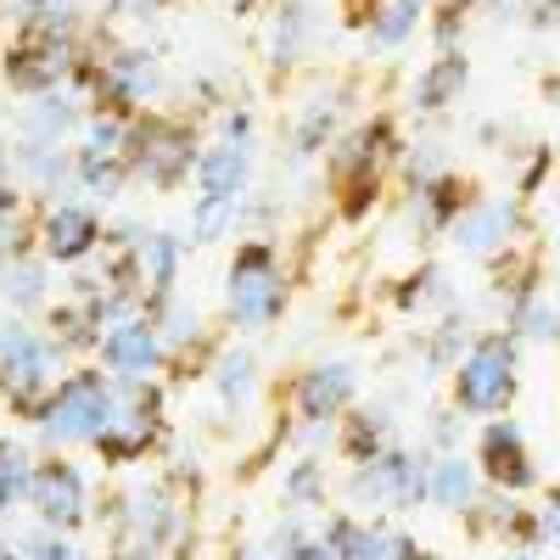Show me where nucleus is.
Wrapping results in <instances>:
<instances>
[{
	"label": "nucleus",
	"instance_id": "obj_8",
	"mask_svg": "<svg viewBox=\"0 0 560 560\" xmlns=\"http://www.w3.org/2000/svg\"><path fill=\"white\" fill-rule=\"evenodd\" d=\"M348 387H353L348 364H319L314 376H308V387H303V404H308V415H325V409H337V404L348 398Z\"/></svg>",
	"mask_w": 560,
	"mask_h": 560
},
{
	"label": "nucleus",
	"instance_id": "obj_1",
	"mask_svg": "<svg viewBox=\"0 0 560 560\" xmlns=\"http://www.w3.org/2000/svg\"><path fill=\"white\" fill-rule=\"evenodd\" d=\"M51 438H62V443H73V438H107V427H113V398H107V387L96 382V376H79V382H68L62 393H57V404H51Z\"/></svg>",
	"mask_w": 560,
	"mask_h": 560
},
{
	"label": "nucleus",
	"instance_id": "obj_12",
	"mask_svg": "<svg viewBox=\"0 0 560 560\" xmlns=\"http://www.w3.org/2000/svg\"><path fill=\"white\" fill-rule=\"evenodd\" d=\"M459 79H465V68H459V62H443L427 84H420V102H427V107H443V90L459 84Z\"/></svg>",
	"mask_w": 560,
	"mask_h": 560
},
{
	"label": "nucleus",
	"instance_id": "obj_10",
	"mask_svg": "<svg viewBox=\"0 0 560 560\" xmlns=\"http://www.w3.org/2000/svg\"><path fill=\"white\" fill-rule=\"evenodd\" d=\"M409 23H415V0H393L387 18H376V28H370V34H376L382 45H398L409 34Z\"/></svg>",
	"mask_w": 560,
	"mask_h": 560
},
{
	"label": "nucleus",
	"instance_id": "obj_2",
	"mask_svg": "<svg viewBox=\"0 0 560 560\" xmlns=\"http://www.w3.org/2000/svg\"><path fill=\"white\" fill-rule=\"evenodd\" d=\"M230 308H236L247 325H264V319L280 308V280H275L264 247H247V253H242L236 275H230Z\"/></svg>",
	"mask_w": 560,
	"mask_h": 560
},
{
	"label": "nucleus",
	"instance_id": "obj_5",
	"mask_svg": "<svg viewBox=\"0 0 560 560\" xmlns=\"http://www.w3.org/2000/svg\"><path fill=\"white\" fill-rule=\"evenodd\" d=\"M79 504H84L79 477L68 471V465H51V471L39 477V510H45V516H57V522H73Z\"/></svg>",
	"mask_w": 560,
	"mask_h": 560
},
{
	"label": "nucleus",
	"instance_id": "obj_11",
	"mask_svg": "<svg viewBox=\"0 0 560 560\" xmlns=\"http://www.w3.org/2000/svg\"><path fill=\"white\" fill-rule=\"evenodd\" d=\"M465 493H471V471H465L459 459H448L443 471H438V499L454 504V499H465Z\"/></svg>",
	"mask_w": 560,
	"mask_h": 560
},
{
	"label": "nucleus",
	"instance_id": "obj_14",
	"mask_svg": "<svg viewBox=\"0 0 560 560\" xmlns=\"http://www.w3.org/2000/svg\"><path fill=\"white\" fill-rule=\"evenodd\" d=\"M544 527H549V533H560V499H555V510H544Z\"/></svg>",
	"mask_w": 560,
	"mask_h": 560
},
{
	"label": "nucleus",
	"instance_id": "obj_3",
	"mask_svg": "<svg viewBox=\"0 0 560 560\" xmlns=\"http://www.w3.org/2000/svg\"><path fill=\"white\" fill-rule=\"evenodd\" d=\"M510 398V348L482 342L459 370V404L465 409H499Z\"/></svg>",
	"mask_w": 560,
	"mask_h": 560
},
{
	"label": "nucleus",
	"instance_id": "obj_7",
	"mask_svg": "<svg viewBox=\"0 0 560 560\" xmlns=\"http://www.w3.org/2000/svg\"><path fill=\"white\" fill-rule=\"evenodd\" d=\"M90 242H96V219L84 208H62L51 219V253L57 258H79V253H90Z\"/></svg>",
	"mask_w": 560,
	"mask_h": 560
},
{
	"label": "nucleus",
	"instance_id": "obj_9",
	"mask_svg": "<svg viewBox=\"0 0 560 560\" xmlns=\"http://www.w3.org/2000/svg\"><path fill=\"white\" fill-rule=\"evenodd\" d=\"M28 488V459L18 448H0V510L12 504V493Z\"/></svg>",
	"mask_w": 560,
	"mask_h": 560
},
{
	"label": "nucleus",
	"instance_id": "obj_13",
	"mask_svg": "<svg viewBox=\"0 0 560 560\" xmlns=\"http://www.w3.org/2000/svg\"><path fill=\"white\" fill-rule=\"evenodd\" d=\"M168 280H174V242H163V236H158V242H152V287L163 292Z\"/></svg>",
	"mask_w": 560,
	"mask_h": 560
},
{
	"label": "nucleus",
	"instance_id": "obj_6",
	"mask_svg": "<svg viewBox=\"0 0 560 560\" xmlns=\"http://www.w3.org/2000/svg\"><path fill=\"white\" fill-rule=\"evenodd\" d=\"M488 465H493V477H504L510 488L533 482V471L522 465V432L516 427H493L488 432Z\"/></svg>",
	"mask_w": 560,
	"mask_h": 560
},
{
	"label": "nucleus",
	"instance_id": "obj_4",
	"mask_svg": "<svg viewBox=\"0 0 560 560\" xmlns=\"http://www.w3.org/2000/svg\"><path fill=\"white\" fill-rule=\"evenodd\" d=\"M102 353H107V364L118 370V376H140L158 353V337H152V325H118V331L102 337Z\"/></svg>",
	"mask_w": 560,
	"mask_h": 560
}]
</instances>
